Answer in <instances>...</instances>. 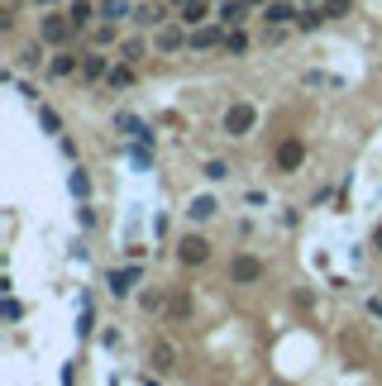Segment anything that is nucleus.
Listing matches in <instances>:
<instances>
[{"mask_svg":"<svg viewBox=\"0 0 382 386\" xmlns=\"http://www.w3.org/2000/svg\"><path fill=\"white\" fill-rule=\"evenodd\" d=\"M220 129H225L229 138H249V134L258 129V110H254L249 100H234V105L225 110V119H220Z\"/></svg>","mask_w":382,"mask_h":386,"instance_id":"1","label":"nucleus"},{"mask_svg":"<svg viewBox=\"0 0 382 386\" xmlns=\"http://www.w3.org/2000/svg\"><path fill=\"white\" fill-rule=\"evenodd\" d=\"M72 34H77L72 14H43V19H38V38H43L48 48H67Z\"/></svg>","mask_w":382,"mask_h":386,"instance_id":"2","label":"nucleus"},{"mask_svg":"<svg viewBox=\"0 0 382 386\" xmlns=\"http://www.w3.org/2000/svg\"><path fill=\"white\" fill-rule=\"evenodd\" d=\"M263 258H254V253H234L229 258V287H258L263 282Z\"/></svg>","mask_w":382,"mask_h":386,"instance_id":"3","label":"nucleus"},{"mask_svg":"<svg viewBox=\"0 0 382 386\" xmlns=\"http://www.w3.org/2000/svg\"><path fill=\"white\" fill-rule=\"evenodd\" d=\"M301 162H306V138L301 134H286L282 143H278V153H273V167L278 172H301Z\"/></svg>","mask_w":382,"mask_h":386,"instance_id":"4","label":"nucleus"},{"mask_svg":"<svg viewBox=\"0 0 382 386\" xmlns=\"http://www.w3.org/2000/svg\"><path fill=\"white\" fill-rule=\"evenodd\" d=\"M187 48H196V53H205V48H225V24L215 19V24H196L187 34Z\"/></svg>","mask_w":382,"mask_h":386,"instance_id":"5","label":"nucleus"},{"mask_svg":"<svg viewBox=\"0 0 382 386\" xmlns=\"http://www.w3.org/2000/svg\"><path fill=\"white\" fill-rule=\"evenodd\" d=\"M77 72H82V53L58 48V53L48 58V77H53V82H67V77H77Z\"/></svg>","mask_w":382,"mask_h":386,"instance_id":"6","label":"nucleus"},{"mask_svg":"<svg viewBox=\"0 0 382 386\" xmlns=\"http://www.w3.org/2000/svg\"><path fill=\"white\" fill-rule=\"evenodd\" d=\"M177 258H182V267H201V263H210V239L187 234V239L177 243Z\"/></svg>","mask_w":382,"mask_h":386,"instance_id":"7","label":"nucleus"},{"mask_svg":"<svg viewBox=\"0 0 382 386\" xmlns=\"http://www.w3.org/2000/svg\"><path fill=\"white\" fill-rule=\"evenodd\" d=\"M168 10H172V0H144V5H134V24L158 29V24H168Z\"/></svg>","mask_w":382,"mask_h":386,"instance_id":"8","label":"nucleus"},{"mask_svg":"<svg viewBox=\"0 0 382 386\" xmlns=\"http://www.w3.org/2000/svg\"><path fill=\"white\" fill-rule=\"evenodd\" d=\"M110 58H105V48H91V53H82V82H105L110 77Z\"/></svg>","mask_w":382,"mask_h":386,"instance_id":"9","label":"nucleus"},{"mask_svg":"<svg viewBox=\"0 0 382 386\" xmlns=\"http://www.w3.org/2000/svg\"><path fill=\"white\" fill-rule=\"evenodd\" d=\"M139 277H144V267H139V258H129V267L110 272V295H129V291L139 287Z\"/></svg>","mask_w":382,"mask_h":386,"instance_id":"10","label":"nucleus"},{"mask_svg":"<svg viewBox=\"0 0 382 386\" xmlns=\"http://www.w3.org/2000/svg\"><path fill=\"white\" fill-rule=\"evenodd\" d=\"M187 24H182V19H177V24H158V38H153V43H158V48H163V53H177V48H182V43H187Z\"/></svg>","mask_w":382,"mask_h":386,"instance_id":"11","label":"nucleus"},{"mask_svg":"<svg viewBox=\"0 0 382 386\" xmlns=\"http://www.w3.org/2000/svg\"><path fill=\"white\" fill-rule=\"evenodd\" d=\"M296 14H301V0H268V10H263L268 24H296Z\"/></svg>","mask_w":382,"mask_h":386,"instance_id":"12","label":"nucleus"},{"mask_svg":"<svg viewBox=\"0 0 382 386\" xmlns=\"http://www.w3.org/2000/svg\"><path fill=\"white\" fill-rule=\"evenodd\" d=\"M215 19H220L225 29H244V19H249V0H225V5L215 10Z\"/></svg>","mask_w":382,"mask_h":386,"instance_id":"13","label":"nucleus"},{"mask_svg":"<svg viewBox=\"0 0 382 386\" xmlns=\"http://www.w3.org/2000/svg\"><path fill=\"white\" fill-rule=\"evenodd\" d=\"M325 5H301V14H296V29L301 34H315V29H325Z\"/></svg>","mask_w":382,"mask_h":386,"instance_id":"14","label":"nucleus"},{"mask_svg":"<svg viewBox=\"0 0 382 386\" xmlns=\"http://www.w3.org/2000/svg\"><path fill=\"white\" fill-rule=\"evenodd\" d=\"M205 14H210V5H205V0H187V5H177V19H182L187 29L205 24Z\"/></svg>","mask_w":382,"mask_h":386,"instance_id":"15","label":"nucleus"},{"mask_svg":"<svg viewBox=\"0 0 382 386\" xmlns=\"http://www.w3.org/2000/svg\"><path fill=\"white\" fill-rule=\"evenodd\" d=\"M105 86H110V91H124V86H134V62H124V58H120V62L110 67Z\"/></svg>","mask_w":382,"mask_h":386,"instance_id":"16","label":"nucleus"},{"mask_svg":"<svg viewBox=\"0 0 382 386\" xmlns=\"http://www.w3.org/2000/svg\"><path fill=\"white\" fill-rule=\"evenodd\" d=\"M148 363H153L158 372H172V367H177V348H172V343L163 339V343H153V353H148Z\"/></svg>","mask_w":382,"mask_h":386,"instance_id":"17","label":"nucleus"},{"mask_svg":"<svg viewBox=\"0 0 382 386\" xmlns=\"http://www.w3.org/2000/svg\"><path fill=\"white\" fill-rule=\"evenodd\" d=\"M100 19H110V24L134 19V0H100Z\"/></svg>","mask_w":382,"mask_h":386,"instance_id":"18","label":"nucleus"},{"mask_svg":"<svg viewBox=\"0 0 382 386\" xmlns=\"http://www.w3.org/2000/svg\"><path fill=\"white\" fill-rule=\"evenodd\" d=\"M67 14H72V24H77V29H87L95 14H100V0H72V10H67Z\"/></svg>","mask_w":382,"mask_h":386,"instance_id":"19","label":"nucleus"},{"mask_svg":"<svg viewBox=\"0 0 382 386\" xmlns=\"http://www.w3.org/2000/svg\"><path fill=\"white\" fill-rule=\"evenodd\" d=\"M215 210H220V205H215V195H196V200L187 205V219H196V224H205V219H210Z\"/></svg>","mask_w":382,"mask_h":386,"instance_id":"20","label":"nucleus"},{"mask_svg":"<svg viewBox=\"0 0 382 386\" xmlns=\"http://www.w3.org/2000/svg\"><path fill=\"white\" fill-rule=\"evenodd\" d=\"M249 53V34L244 29H225V58H244Z\"/></svg>","mask_w":382,"mask_h":386,"instance_id":"21","label":"nucleus"},{"mask_svg":"<svg viewBox=\"0 0 382 386\" xmlns=\"http://www.w3.org/2000/svg\"><path fill=\"white\" fill-rule=\"evenodd\" d=\"M67 191L77 195V200H87V195H91V177H87L82 167H72V177H67Z\"/></svg>","mask_w":382,"mask_h":386,"instance_id":"22","label":"nucleus"},{"mask_svg":"<svg viewBox=\"0 0 382 386\" xmlns=\"http://www.w3.org/2000/svg\"><path fill=\"white\" fill-rule=\"evenodd\" d=\"M0 319H5V324H19V319H24V305H19L10 291H5V300H0Z\"/></svg>","mask_w":382,"mask_h":386,"instance_id":"23","label":"nucleus"},{"mask_svg":"<svg viewBox=\"0 0 382 386\" xmlns=\"http://www.w3.org/2000/svg\"><path fill=\"white\" fill-rule=\"evenodd\" d=\"M38 62H43V38H38V43H24V48H19V67H38Z\"/></svg>","mask_w":382,"mask_h":386,"instance_id":"24","label":"nucleus"},{"mask_svg":"<svg viewBox=\"0 0 382 386\" xmlns=\"http://www.w3.org/2000/svg\"><path fill=\"white\" fill-rule=\"evenodd\" d=\"M144 53H148V48H144V38H124V43H120V58H124V62H139Z\"/></svg>","mask_w":382,"mask_h":386,"instance_id":"25","label":"nucleus"},{"mask_svg":"<svg viewBox=\"0 0 382 386\" xmlns=\"http://www.w3.org/2000/svg\"><path fill=\"white\" fill-rule=\"evenodd\" d=\"M201 177H205V182H225V177H229V167H225L220 158H210V162L201 167Z\"/></svg>","mask_w":382,"mask_h":386,"instance_id":"26","label":"nucleus"},{"mask_svg":"<svg viewBox=\"0 0 382 386\" xmlns=\"http://www.w3.org/2000/svg\"><path fill=\"white\" fill-rule=\"evenodd\" d=\"M110 43H115V24L105 19V24H100V29L91 34V48H110Z\"/></svg>","mask_w":382,"mask_h":386,"instance_id":"27","label":"nucleus"},{"mask_svg":"<svg viewBox=\"0 0 382 386\" xmlns=\"http://www.w3.org/2000/svg\"><path fill=\"white\" fill-rule=\"evenodd\" d=\"M168 315H172V319H182V315H191V295H187V291H177V295H172Z\"/></svg>","mask_w":382,"mask_h":386,"instance_id":"28","label":"nucleus"},{"mask_svg":"<svg viewBox=\"0 0 382 386\" xmlns=\"http://www.w3.org/2000/svg\"><path fill=\"white\" fill-rule=\"evenodd\" d=\"M38 124H43L48 134H63V119H58V114H53L48 105H38Z\"/></svg>","mask_w":382,"mask_h":386,"instance_id":"29","label":"nucleus"},{"mask_svg":"<svg viewBox=\"0 0 382 386\" xmlns=\"http://www.w3.org/2000/svg\"><path fill=\"white\" fill-rule=\"evenodd\" d=\"M320 5H325L330 19H344V14H349V0H320Z\"/></svg>","mask_w":382,"mask_h":386,"instance_id":"30","label":"nucleus"},{"mask_svg":"<svg viewBox=\"0 0 382 386\" xmlns=\"http://www.w3.org/2000/svg\"><path fill=\"white\" fill-rule=\"evenodd\" d=\"M139 305H144V310H163V295H153V291H144V295H139Z\"/></svg>","mask_w":382,"mask_h":386,"instance_id":"31","label":"nucleus"},{"mask_svg":"<svg viewBox=\"0 0 382 386\" xmlns=\"http://www.w3.org/2000/svg\"><path fill=\"white\" fill-rule=\"evenodd\" d=\"M77 224H82V229H91V224H95V210H91V205H82V210H77Z\"/></svg>","mask_w":382,"mask_h":386,"instance_id":"32","label":"nucleus"},{"mask_svg":"<svg viewBox=\"0 0 382 386\" xmlns=\"http://www.w3.org/2000/svg\"><path fill=\"white\" fill-rule=\"evenodd\" d=\"M373 248H378V253H382V224H378V229H373Z\"/></svg>","mask_w":382,"mask_h":386,"instance_id":"33","label":"nucleus"},{"mask_svg":"<svg viewBox=\"0 0 382 386\" xmlns=\"http://www.w3.org/2000/svg\"><path fill=\"white\" fill-rule=\"evenodd\" d=\"M34 5H53V0H34Z\"/></svg>","mask_w":382,"mask_h":386,"instance_id":"34","label":"nucleus"},{"mask_svg":"<svg viewBox=\"0 0 382 386\" xmlns=\"http://www.w3.org/2000/svg\"><path fill=\"white\" fill-rule=\"evenodd\" d=\"M301 5H320V0H301Z\"/></svg>","mask_w":382,"mask_h":386,"instance_id":"35","label":"nucleus"},{"mask_svg":"<svg viewBox=\"0 0 382 386\" xmlns=\"http://www.w3.org/2000/svg\"><path fill=\"white\" fill-rule=\"evenodd\" d=\"M172 5H187V0H172Z\"/></svg>","mask_w":382,"mask_h":386,"instance_id":"36","label":"nucleus"}]
</instances>
